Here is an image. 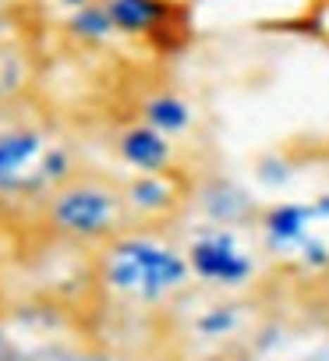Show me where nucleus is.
I'll use <instances>...</instances> for the list:
<instances>
[{
	"label": "nucleus",
	"mask_w": 329,
	"mask_h": 361,
	"mask_svg": "<svg viewBox=\"0 0 329 361\" xmlns=\"http://www.w3.org/2000/svg\"><path fill=\"white\" fill-rule=\"evenodd\" d=\"M96 287L124 308L167 315L192 287L195 273L170 227H128L89 252Z\"/></svg>",
	"instance_id": "obj_1"
},
{
	"label": "nucleus",
	"mask_w": 329,
	"mask_h": 361,
	"mask_svg": "<svg viewBox=\"0 0 329 361\" xmlns=\"http://www.w3.org/2000/svg\"><path fill=\"white\" fill-rule=\"evenodd\" d=\"M85 159L57 131V124L32 110V103L0 110V202L32 209L50 188Z\"/></svg>",
	"instance_id": "obj_2"
},
{
	"label": "nucleus",
	"mask_w": 329,
	"mask_h": 361,
	"mask_svg": "<svg viewBox=\"0 0 329 361\" xmlns=\"http://www.w3.org/2000/svg\"><path fill=\"white\" fill-rule=\"evenodd\" d=\"M29 213L46 238L82 245L89 252L135 227L120 173L99 170L92 163H82L75 173H68Z\"/></svg>",
	"instance_id": "obj_3"
},
{
	"label": "nucleus",
	"mask_w": 329,
	"mask_h": 361,
	"mask_svg": "<svg viewBox=\"0 0 329 361\" xmlns=\"http://www.w3.org/2000/svg\"><path fill=\"white\" fill-rule=\"evenodd\" d=\"M178 326L188 350H241L262 326V305L248 298V290H209L192 287L167 315Z\"/></svg>",
	"instance_id": "obj_4"
},
{
	"label": "nucleus",
	"mask_w": 329,
	"mask_h": 361,
	"mask_svg": "<svg viewBox=\"0 0 329 361\" xmlns=\"http://www.w3.org/2000/svg\"><path fill=\"white\" fill-rule=\"evenodd\" d=\"M195 283L209 290H248L255 280V259L237 245L234 234L209 231L185 245Z\"/></svg>",
	"instance_id": "obj_5"
},
{
	"label": "nucleus",
	"mask_w": 329,
	"mask_h": 361,
	"mask_svg": "<svg viewBox=\"0 0 329 361\" xmlns=\"http://www.w3.org/2000/svg\"><path fill=\"white\" fill-rule=\"evenodd\" d=\"M135 227H170L192 199V173H120Z\"/></svg>",
	"instance_id": "obj_6"
},
{
	"label": "nucleus",
	"mask_w": 329,
	"mask_h": 361,
	"mask_svg": "<svg viewBox=\"0 0 329 361\" xmlns=\"http://www.w3.org/2000/svg\"><path fill=\"white\" fill-rule=\"evenodd\" d=\"M110 149L131 173H188L185 149L178 145V138L156 131L138 117L113 131Z\"/></svg>",
	"instance_id": "obj_7"
},
{
	"label": "nucleus",
	"mask_w": 329,
	"mask_h": 361,
	"mask_svg": "<svg viewBox=\"0 0 329 361\" xmlns=\"http://www.w3.org/2000/svg\"><path fill=\"white\" fill-rule=\"evenodd\" d=\"M106 15L113 32L120 36H145L156 43L163 32H170L178 18H185V8L174 0H106Z\"/></svg>",
	"instance_id": "obj_8"
},
{
	"label": "nucleus",
	"mask_w": 329,
	"mask_h": 361,
	"mask_svg": "<svg viewBox=\"0 0 329 361\" xmlns=\"http://www.w3.org/2000/svg\"><path fill=\"white\" fill-rule=\"evenodd\" d=\"M135 117L152 124L163 135H170V138H185V135L195 131V106L178 89H149L138 99V114Z\"/></svg>",
	"instance_id": "obj_9"
},
{
	"label": "nucleus",
	"mask_w": 329,
	"mask_h": 361,
	"mask_svg": "<svg viewBox=\"0 0 329 361\" xmlns=\"http://www.w3.org/2000/svg\"><path fill=\"white\" fill-rule=\"evenodd\" d=\"M32 57L15 39H0V110L29 103L32 96Z\"/></svg>",
	"instance_id": "obj_10"
},
{
	"label": "nucleus",
	"mask_w": 329,
	"mask_h": 361,
	"mask_svg": "<svg viewBox=\"0 0 329 361\" xmlns=\"http://www.w3.org/2000/svg\"><path fill=\"white\" fill-rule=\"evenodd\" d=\"M61 4L75 15V11H85V8H92V4H103V0H61Z\"/></svg>",
	"instance_id": "obj_11"
},
{
	"label": "nucleus",
	"mask_w": 329,
	"mask_h": 361,
	"mask_svg": "<svg viewBox=\"0 0 329 361\" xmlns=\"http://www.w3.org/2000/svg\"><path fill=\"white\" fill-rule=\"evenodd\" d=\"M11 18V0H0V39H4V25Z\"/></svg>",
	"instance_id": "obj_12"
}]
</instances>
